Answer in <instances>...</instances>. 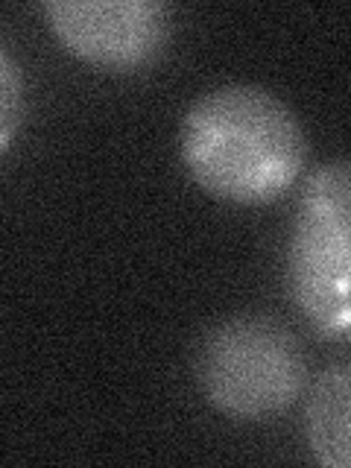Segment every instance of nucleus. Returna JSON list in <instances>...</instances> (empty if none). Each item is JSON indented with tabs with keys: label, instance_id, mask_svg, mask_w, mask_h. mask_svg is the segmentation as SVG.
Here are the masks:
<instances>
[{
	"label": "nucleus",
	"instance_id": "f257e3e1",
	"mask_svg": "<svg viewBox=\"0 0 351 468\" xmlns=\"http://www.w3.org/2000/svg\"><path fill=\"white\" fill-rule=\"evenodd\" d=\"M179 155L205 194L270 205L302 179L307 138L282 97L258 85H223L182 117Z\"/></svg>",
	"mask_w": 351,
	"mask_h": 468
},
{
	"label": "nucleus",
	"instance_id": "f03ea898",
	"mask_svg": "<svg viewBox=\"0 0 351 468\" xmlns=\"http://www.w3.org/2000/svg\"><path fill=\"white\" fill-rule=\"evenodd\" d=\"M197 380L219 413L240 421L282 416L302 399L307 360L299 340L270 316H231L197 348Z\"/></svg>",
	"mask_w": 351,
	"mask_h": 468
},
{
	"label": "nucleus",
	"instance_id": "7ed1b4c3",
	"mask_svg": "<svg viewBox=\"0 0 351 468\" xmlns=\"http://www.w3.org/2000/svg\"><path fill=\"white\" fill-rule=\"evenodd\" d=\"M290 290L304 319L328 340L351 334V170L346 158L304 182L290 234Z\"/></svg>",
	"mask_w": 351,
	"mask_h": 468
},
{
	"label": "nucleus",
	"instance_id": "20e7f679",
	"mask_svg": "<svg viewBox=\"0 0 351 468\" xmlns=\"http://www.w3.org/2000/svg\"><path fill=\"white\" fill-rule=\"evenodd\" d=\"M41 12L65 50L117 73L155 65L173 36V9L158 0H50Z\"/></svg>",
	"mask_w": 351,
	"mask_h": 468
},
{
	"label": "nucleus",
	"instance_id": "39448f33",
	"mask_svg": "<svg viewBox=\"0 0 351 468\" xmlns=\"http://www.w3.org/2000/svg\"><path fill=\"white\" fill-rule=\"evenodd\" d=\"M348 401H351V366H328L316 378L304 407L307 445L325 468H348Z\"/></svg>",
	"mask_w": 351,
	"mask_h": 468
},
{
	"label": "nucleus",
	"instance_id": "423d86ee",
	"mask_svg": "<svg viewBox=\"0 0 351 468\" xmlns=\"http://www.w3.org/2000/svg\"><path fill=\"white\" fill-rule=\"evenodd\" d=\"M24 112H27V91H24L21 68L0 48V155H6L15 138H18Z\"/></svg>",
	"mask_w": 351,
	"mask_h": 468
}]
</instances>
